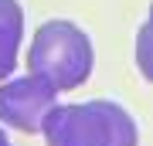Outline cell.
<instances>
[{"label":"cell","instance_id":"1","mask_svg":"<svg viewBox=\"0 0 153 146\" xmlns=\"http://www.w3.org/2000/svg\"><path fill=\"white\" fill-rule=\"evenodd\" d=\"M41 133L48 146H140L136 119L112 99L51 105Z\"/></svg>","mask_w":153,"mask_h":146},{"label":"cell","instance_id":"2","mask_svg":"<svg viewBox=\"0 0 153 146\" xmlns=\"http://www.w3.org/2000/svg\"><path fill=\"white\" fill-rule=\"evenodd\" d=\"M92 65H95L92 38L75 21L55 17L34 31L27 48V71L34 78L48 82L55 92H71V88L85 85L92 75Z\"/></svg>","mask_w":153,"mask_h":146},{"label":"cell","instance_id":"3","mask_svg":"<svg viewBox=\"0 0 153 146\" xmlns=\"http://www.w3.org/2000/svg\"><path fill=\"white\" fill-rule=\"evenodd\" d=\"M51 105H58V92L34 75L0 82V122L17 133H41Z\"/></svg>","mask_w":153,"mask_h":146},{"label":"cell","instance_id":"4","mask_svg":"<svg viewBox=\"0 0 153 146\" xmlns=\"http://www.w3.org/2000/svg\"><path fill=\"white\" fill-rule=\"evenodd\" d=\"M21 41H24V7H21V0H0V82L14 75Z\"/></svg>","mask_w":153,"mask_h":146},{"label":"cell","instance_id":"5","mask_svg":"<svg viewBox=\"0 0 153 146\" xmlns=\"http://www.w3.org/2000/svg\"><path fill=\"white\" fill-rule=\"evenodd\" d=\"M0 146H14V143H10V136H7L4 129H0Z\"/></svg>","mask_w":153,"mask_h":146}]
</instances>
